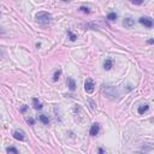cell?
<instances>
[{"label": "cell", "mask_w": 154, "mask_h": 154, "mask_svg": "<svg viewBox=\"0 0 154 154\" xmlns=\"http://www.w3.org/2000/svg\"><path fill=\"white\" fill-rule=\"evenodd\" d=\"M132 4H135V5H141V4L143 3V0H130Z\"/></svg>", "instance_id": "17"}, {"label": "cell", "mask_w": 154, "mask_h": 154, "mask_svg": "<svg viewBox=\"0 0 154 154\" xmlns=\"http://www.w3.org/2000/svg\"><path fill=\"white\" fill-rule=\"evenodd\" d=\"M140 23L142 24V25L147 27V28H152V27H153V19L149 18V17H141Z\"/></svg>", "instance_id": "3"}, {"label": "cell", "mask_w": 154, "mask_h": 154, "mask_svg": "<svg viewBox=\"0 0 154 154\" xmlns=\"http://www.w3.org/2000/svg\"><path fill=\"white\" fill-rule=\"evenodd\" d=\"M94 82H93V80H90V78H88V80L84 82V89H86L87 93H93V90H94Z\"/></svg>", "instance_id": "2"}, {"label": "cell", "mask_w": 154, "mask_h": 154, "mask_svg": "<svg viewBox=\"0 0 154 154\" xmlns=\"http://www.w3.org/2000/svg\"><path fill=\"white\" fill-rule=\"evenodd\" d=\"M68 35H69V37H70V40H71V41H76L77 35H75L71 30H68Z\"/></svg>", "instance_id": "14"}, {"label": "cell", "mask_w": 154, "mask_h": 154, "mask_svg": "<svg viewBox=\"0 0 154 154\" xmlns=\"http://www.w3.org/2000/svg\"><path fill=\"white\" fill-rule=\"evenodd\" d=\"M149 110V105L148 104H145V105H141L138 106V110H137V112H138V114H143L146 113V112Z\"/></svg>", "instance_id": "6"}, {"label": "cell", "mask_w": 154, "mask_h": 154, "mask_svg": "<svg viewBox=\"0 0 154 154\" xmlns=\"http://www.w3.org/2000/svg\"><path fill=\"white\" fill-rule=\"evenodd\" d=\"M27 122L30 124V125H34V123H35V120L33 119V118H27Z\"/></svg>", "instance_id": "18"}, {"label": "cell", "mask_w": 154, "mask_h": 154, "mask_svg": "<svg viewBox=\"0 0 154 154\" xmlns=\"http://www.w3.org/2000/svg\"><path fill=\"white\" fill-rule=\"evenodd\" d=\"M13 137L18 141H23L24 140V132H23L22 130H16V131L13 132Z\"/></svg>", "instance_id": "5"}, {"label": "cell", "mask_w": 154, "mask_h": 154, "mask_svg": "<svg viewBox=\"0 0 154 154\" xmlns=\"http://www.w3.org/2000/svg\"><path fill=\"white\" fill-rule=\"evenodd\" d=\"M68 83H69V89H70L71 91H74L75 89H76V82L72 80L71 77H69V78H68Z\"/></svg>", "instance_id": "9"}, {"label": "cell", "mask_w": 154, "mask_h": 154, "mask_svg": "<svg viewBox=\"0 0 154 154\" xmlns=\"http://www.w3.org/2000/svg\"><path fill=\"white\" fill-rule=\"evenodd\" d=\"M36 20L40 25H48L52 22V16L48 12H39L36 14Z\"/></svg>", "instance_id": "1"}, {"label": "cell", "mask_w": 154, "mask_h": 154, "mask_svg": "<svg viewBox=\"0 0 154 154\" xmlns=\"http://www.w3.org/2000/svg\"><path fill=\"white\" fill-rule=\"evenodd\" d=\"M63 1H69V0H63Z\"/></svg>", "instance_id": "20"}, {"label": "cell", "mask_w": 154, "mask_h": 154, "mask_svg": "<svg viewBox=\"0 0 154 154\" xmlns=\"http://www.w3.org/2000/svg\"><path fill=\"white\" fill-rule=\"evenodd\" d=\"M107 19L109 20H116L117 19V14L114 13V12H111V13L107 14Z\"/></svg>", "instance_id": "12"}, {"label": "cell", "mask_w": 154, "mask_h": 154, "mask_svg": "<svg viewBox=\"0 0 154 154\" xmlns=\"http://www.w3.org/2000/svg\"><path fill=\"white\" fill-rule=\"evenodd\" d=\"M39 119H40V122H42L45 125H48L49 124V119L47 116H45V114H41L40 117H39Z\"/></svg>", "instance_id": "11"}, {"label": "cell", "mask_w": 154, "mask_h": 154, "mask_svg": "<svg viewBox=\"0 0 154 154\" xmlns=\"http://www.w3.org/2000/svg\"><path fill=\"white\" fill-rule=\"evenodd\" d=\"M153 42H154V41H153V39H149V40H148V43H151V45H152Z\"/></svg>", "instance_id": "19"}, {"label": "cell", "mask_w": 154, "mask_h": 154, "mask_svg": "<svg viewBox=\"0 0 154 154\" xmlns=\"http://www.w3.org/2000/svg\"><path fill=\"white\" fill-rule=\"evenodd\" d=\"M6 152H7V153L18 154V149H17V148H14V147H7V148H6Z\"/></svg>", "instance_id": "13"}, {"label": "cell", "mask_w": 154, "mask_h": 154, "mask_svg": "<svg viewBox=\"0 0 154 154\" xmlns=\"http://www.w3.org/2000/svg\"><path fill=\"white\" fill-rule=\"evenodd\" d=\"M99 131H100V125L97 124V123H95V124H93V125H91L89 134H90L91 136H96V135L99 134Z\"/></svg>", "instance_id": "4"}, {"label": "cell", "mask_w": 154, "mask_h": 154, "mask_svg": "<svg viewBox=\"0 0 154 154\" xmlns=\"http://www.w3.org/2000/svg\"><path fill=\"white\" fill-rule=\"evenodd\" d=\"M60 75H61V70H58V71H55L54 75H53V81H58V80H59Z\"/></svg>", "instance_id": "15"}, {"label": "cell", "mask_w": 154, "mask_h": 154, "mask_svg": "<svg viewBox=\"0 0 154 154\" xmlns=\"http://www.w3.org/2000/svg\"><path fill=\"white\" fill-rule=\"evenodd\" d=\"M33 106H34L35 110H41L42 109V104L39 101V99H36V97H34L33 99Z\"/></svg>", "instance_id": "10"}, {"label": "cell", "mask_w": 154, "mask_h": 154, "mask_svg": "<svg viewBox=\"0 0 154 154\" xmlns=\"http://www.w3.org/2000/svg\"><path fill=\"white\" fill-rule=\"evenodd\" d=\"M134 23H135L134 19H131V18H125L124 22H123V25L125 27V28H130V27L134 25Z\"/></svg>", "instance_id": "8"}, {"label": "cell", "mask_w": 154, "mask_h": 154, "mask_svg": "<svg viewBox=\"0 0 154 154\" xmlns=\"http://www.w3.org/2000/svg\"><path fill=\"white\" fill-rule=\"evenodd\" d=\"M80 10L83 12V13H87V14H88V13H90V10H89L88 7H86V6H81V7H80Z\"/></svg>", "instance_id": "16"}, {"label": "cell", "mask_w": 154, "mask_h": 154, "mask_svg": "<svg viewBox=\"0 0 154 154\" xmlns=\"http://www.w3.org/2000/svg\"><path fill=\"white\" fill-rule=\"evenodd\" d=\"M112 66H113V61H112V59H106L105 60V63H104V69L105 70H111Z\"/></svg>", "instance_id": "7"}]
</instances>
